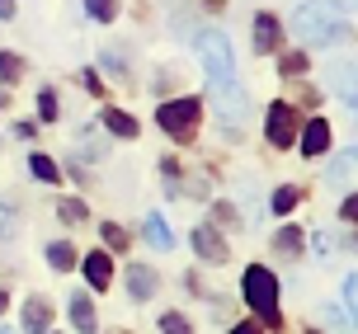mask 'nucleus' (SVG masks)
Instances as JSON below:
<instances>
[{
	"label": "nucleus",
	"instance_id": "obj_1",
	"mask_svg": "<svg viewBox=\"0 0 358 334\" xmlns=\"http://www.w3.org/2000/svg\"><path fill=\"white\" fill-rule=\"evenodd\" d=\"M297 34L302 43H340L344 29H349V5H335V0H306L297 5Z\"/></svg>",
	"mask_w": 358,
	"mask_h": 334
},
{
	"label": "nucleus",
	"instance_id": "obj_2",
	"mask_svg": "<svg viewBox=\"0 0 358 334\" xmlns=\"http://www.w3.org/2000/svg\"><path fill=\"white\" fill-rule=\"evenodd\" d=\"M198 57H203V66H208V80H213V94H227L236 80V66H231V43L222 29H208V34H198Z\"/></svg>",
	"mask_w": 358,
	"mask_h": 334
},
{
	"label": "nucleus",
	"instance_id": "obj_3",
	"mask_svg": "<svg viewBox=\"0 0 358 334\" xmlns=\"http://www.w3.org/2000/svg\"><path fill=\"white\" fill-rule=\"evenodd\" d=\"M241 292H245V301L259 311V325H273V330H278V278H273L268 268L255 264V268H245Z\"/></svg>",
	"mask_w": 358,
	"mask_h": 334
},
{
	"label": "nucleus",
	"instance_id": "obj_4",
	"mask_svg": "<svg viewBox=\"0 0 358 334\" xmlns=\"http://www.w3.org/2000/svg\"><path fill=\"white\" fill-rule=\"evenodd\" d=\"M198 99H175V104H161V113H156V123L170 132V137H189L198 127Z\"/></svg>",
	"mask_w": 358,
	"mask_h": 334
},
{
	"label": "nucleus",
	"instance_id": "obj_5",
	"mask_svg": "<svg viewBox=\"0 0 358 334\" xmlns=\"http://www.w3.org/2000/svg\"><path fill=\"white\" fill-rule=\"evenodd\" d=\"M264 132H268L273 146H292V141H297V113H292V104H273L268 108Z\"/></svg>",
	"mask_w": 358,
	"mask_h": 334
},
{
	"label": "nucleus",
	"instance_id": "obj_6",
	"mask_svg": "<svg viewBox=\"0 0 358 334\" xmlns=\"http://www.w3.org/2000/svg\"><path fill=\"white\" fill-rule=\"evenodd\" d=\"M194 249L203 259H213V264H227V259H231V249H227V240H222V231H217L213 222H203V226L194 231Z\"/></svg>",
	"mask_w": 358,
	"mask_h": 334
},
{
	"label": "nucleus",
	"instance_id": "obj_7",
	"mask_svg": "<svg viewBox=\"0 0 358 334\" xmlns=\"http://www.w3.org/2000/svg\"><path fill=\"white\" fill-rule=\"evenodd\" d=\"M24 330H29V334H48V330H52V306H48L43 297L24 301Z\"/></svg>",
	"mask_w": 358,
	"mask_h": 334
},
{
	"label": "nucleus",
	"instance_id": "obj_8",
	"mask_svg": "<svg viewBox=\"0 0 358 334\" xmlns=\"http://www.w3.org/2000/svg\"><path fill=\"white\" fill-rule=\"evenodd\" d=\"M127 292H132L137 301H151L156 297V273H151L146 264H132L127 268Z\"/></svg>",
	"mask_w": 358,
	"mask_h": 334
},
{
	"label": "nucleus",
	"instance_id": "obj_9",
	"mask_svg": "<svg viewBox=\"0 0 358 334\" xmlns=\"http://www.w3.org/2000/svg\"><path fill=\"white\" fill-rule=\"evenodd\" d=\"M85 278H90V287H94V292H104L108 282H113V264H108V254H99V249H94V254H85Z\"/></svg>",
	"mask_w": 358,
	"mask_h": 334
},
{
	"label": "nucleus",
	"instance_id": "obj_10",
	"mask_svg": "<svg viewBox=\"0 0 358 334\" xmlns=\"http://www.w3.org/2000/svg\"><path fill=\"white\" fill-rule=\"evenodd\" d=\"M325 146H330V127H325V118H311L302 132V151L306 156H325Z\"/></svg>",
	"mask_w": 358,
	"mask_h": 334
},
{
	"label": "nucleus",
	"instance_id": "obj_11",
	"mask_svg": "<svg viewBox=\"0 0 358 334\" xmlns=\"http://www.w3.org/2000/svg\"><path fill=\"white\" fill-rule=\"evenodd\" d=\"M273 48H278V19L255 15V52H273Z\"/></svg>",
	"mask_w": 358,
	"mask_h": 334
},
{
	"label": "nucleus",
	"instance_id": "obj_12",
	"mask_svg": "<svg viewBox=\"0 0 358 334\" xmlns=\"http://www.w3.org/2000/svg\"><path fill=\"white\" fill-rule=\"evenodd\" d=\"M273 249H278L283 259H297V254H302V226H283L273 235Z\"/></svg>",
	"mask_w": 358,
	"mask_h": 334
},
{
	"label": "nucleus",
	"instance_id": "obj_13",
	"mask_svg": "<svg viewBox=\"0 0 358 334\" xmlns=\"http://www.w3.org/2000/svg\"><path fill=\"white\" fill-rule=\"evenodd\" d=\"M71 320L80 334H94L99 325H94V306H90V297H71Z\"/></svg>",
	"mask_w": 358,
	"mask_h": 334
},
{
	"label": "nucleus",
	"instance_id": "obj_14",
	"mask_svg": "<svg viewBox=\"0 0 358 334\" xmlns=\"http://www.w3.org/2000/svg\"><path fill=\"white\" fill-rule=\"evenodd\" d=\"M146 240H151L156 249H170V245H175V235H170V226H165V217H156V212L146 217Z\"/></svg>",
	"mask_w": 358,
	"mask_h": 334
},
{
	"label": "nucleus",
	"instance_id": "obj_15",
	"mask_svg": "<svg viewBox=\"0 0 358 334\" xmlns=\"http://www.w3.org/2000/svg\"><path fill=\"white\" fill-rule=\"evenodd\" d=\"M104 127H108V132H118V137H137V118H127L123 108H108Z\"/></svg>",
	"mask_w": 358,
	"mask_h": 334
},
{
	"label": "nucleus",
	"instance_id": "obj_16",
	"mask_svg": "<svg viewBox=\"0 0 358 334\" xmlns=\"http://www.w3.org/2000/svg\"><path fill=\"white\" fill-rule=\"evenodd\" d=\"M48 264H52V268H71L76 264V249L66 245V240H52V245H48Z\"/></svg>",
	"mask_w": 358,
	"mask_h": 334
},
{
	"label": "nucleus",
	"instance_id": "obj_17",
	"mask_svg": "<svg viewBox=\"0 0 358 334\" xmlns=\"http://www.w3.org/2000/svg\"><path fill=\"white\" fill-rule=\"evenodd\" d=\"M90 19H99V24H108V19L118 15V0H85Z\"/></svg>",
	"mask_w": 358,
	"mask_h": 334
},
{
	"label": "nucleus",
	"instance_id": "obj_18",
	"mask_svg": "<svg viewBox=\"0 0 358 334\" xmlns=\"http://www.w3.org/2000/svg\"><path fill=\"white\" fill-rule=\"evenodd\" d=\"M19 75H24V61L10 57V52H0V80H19Z\"/></svg>",
	"mask_w": 358,
	"mask_h": 334
},
{
	"label": "nucleus",
	"instance_id": "obj_19",
	"mask_svg": "<svg viewBox=\"0 0 358 334\" xmlns=\"http://www.w3.org/2000/svg\"><path fill=\"white\" fill-rule=\"evenodd\" d=\"M297 198H302V194H297L292 184H287V189H278V194H273V212H292V208H297Z\"/></svg>",
	"mask_w": 358,
	"mask_h": 334
},
{
	"label": "nucleus",
	"instance_id": "obj_20",
	"mask_svg": "<svg viewBox=\"0 0 358 334\" xmlns=\"http://www.w3.org/2000/svg\"><path fill=\"white\" fill-rule=\"evenodd\" d=\"M29 165H34V175H38V179H48V184H57V165H52L48 156H34Z\"/></svg>",
	"mask_w": 358,
	"mask_h": 334
},
{
	"label": "nucleus",
	"instance_id": "obj_21",
	"mask_svg": "<svg viewBox=\"0 0 358 334\" xmlns=\"http://www.w3.org/2000/svg\"><path fill=\"white\" fill-rule=\"evenodd\" d=\"M38 113H43V123H52V118H57V94H52V89L38 94Z\"/></svg>",
	"mask_w": 358,
	"mask_h": 334
},
{
	"label": "nucleus",
	"instance_id": "obj_22",
	"mask_svg": "<svg viewBox=\"0 0 358 334\" xmlns=\"http://www.w3.org/2000/svg\"><path fill=\"white\" fill-rule=\"evenodd\" d=\"M161 334H189V320L170 311V316H161Z\"/></svg>",
	"mask_w": 358,
	"mask_h": 334
},
{
	"label": "nucleus",
	"instance_id": "obj_23",
	"mask_svg": "<svg viewBox=\"0 0 358 334\" xmlns=\"http://www.w3.org/2000/svg\"><path fill=\"white\" fill-rule=\"evenodd\" d=\"M306 71V52H287L283 57V75H302Z\"/></svg>",
	"mask_w": 358,
	"mask_h": 334
},
{
	"label": "nucleus",
	"instance_id": "obj_24",
	"mask_svg": "<svg viewBox=\"0 0 358 334\" xmlns=\"http://www.w3.org/2000/svg\"><path fill=\"white\" fill-rule=\"evenodd\" d=\"M104 240H108V249H123V245H127V231L108 222V226H104Z\"/></svg>",
	"mask_w": 358,
	"mask_h": 334
},
{
	"label": "nucleus",
	"instance_id": "obj_25",
	"mask_svg": "<svg viewBox=\"0 0 358 334\" xmlns=\"http://www.w3.org/2000/svg\"><path fill=\"white\" fill-rule=\"evenodd\" d=\"M62 222H85V203H62Z\"/></svg>",
	"mask_w": 358,
	"mask_h": 334
},
{
	"label": "nucleus",
	"instance_id": "obj_26",
	"mask_svg": "<svg viewBox=\"0 0 358 334\" xmlns=\"http://www.w3.org/2000/svg\"><path fill=\"white\" fill-rule=\"evenodd\" d=\"M349 165H354V151H349V156H340V160H335V165H330V179L340 184V179L349 175Z\"/></svg>",
	"mask_w": 358,
	"mask_h": 334
},
{
	"label": "nucleus",
	"instance_id": "obj_27",
	"mask_svg": "<svg viewBox=\"0 0 358 334\" xmlns=\"http://www.w3.org/2000/svg\"><path fill=\"white\" fill-rule=\"evenodd\" d=\"M340 217H344V222H349V226H354V217H358V203H354V194H349V198H344V203H340Z\"/></svg>",
	"mask_w": 358,
	"mask_h": 334
},
{
	"label": "nucleus",
	"instance_id": "obj_28",
	"mask_svg": "<svg viewBox=\"0 0 358 334\" xmlns=\"http://www.w3.org/2000/svg\"><path fill=\"white\" fill-rule=\"evenodd\" d=\"M80 85H85L90 94H99V89H104V80H99V75H94V71H85V75H80Z\"/></svg>",
	"mask_w": 358,
	"mask_h": 334
},
{
	"label": "nucleus",
	"instance_id": "obj_29",
	"mask_svg": "<svg viewBox=\"0 0 358 334\" xmlns=\"http://www.w3.org/2000/svg\"><path fill=\"white\" fill-rule=\"evenodd\" d=\"M10 231H15V217H10V212L0 208V235H10Z\"/></svg>",
	"mask_w": 358,
	"mask_h": 334
},
{
	"label": "nucleus",
	"instance_id": "obj_30",
	"mask_svg": "<svg viewBox=\"0 0 358 334\" xmlns=\"http://www.w3.org/2000/svg\"><path fill=\"white\" fill-rule=\"evenodd\" d=\"M231 334H264V330H259V325H255V320H245V325H236Z\"/></svg>",
	"mask_w": 358,
	"mask_h": 334
},
{
	"label": "nucleus",
	"instance_id": "obj_31",
	"mask_svg": "<svg viewBox=\"0 0 358 334\" xmlns=\"http://www.w3.org/2000/svg\"><path fill=\"white\" fill-rule=\"evenodd\" d=\"M15 15V0H0V19H10Z\"/></svg>",
	"mask_w": 358,
	"mask_h": 334
},
{
	"label": "nucleus",
	"instance_id": "obj_32",
	"mask_svg": "<svg viewBox=\"0 0 358 334\" xmlns=\"http://www.w3.org/2000/svg\"><path fill=\"white\" fill-rule=\"evenodd\" d=\"M0 311H5V292H0Z\"/></svg>",
	"mask_w": 358,
	"mask_h": 334
},
{
	"label": "nucleus",
	"instance_id": "obj_33",
	"mask_svg": "<svg viewBox=\"0 0 358 334\" xmlns=\"http://www.w3.org/2000/svg\"><path fill=\"white\" fill-rule=\"evenodd\" d=\"M0 334H15V330H0Z\"/></svg>",
	"mask_w": 358,
	"mask_h": 334
},
{
	"label": "nucleus",
	"instance_id": "obj_34",
	"mask_svg": "<svg viewBox=\"0 0 358 334\" xmlns=\"http://www.w3.org/2000/svg\"><path fill=\"white\" fill-rule=\"evenodd\" d=\"M48 334H52V330H48Z\"/></svg>",
	"mask_w": 358,
	"mask_h": 334
}]
</instances>
